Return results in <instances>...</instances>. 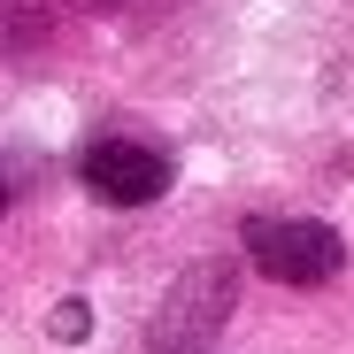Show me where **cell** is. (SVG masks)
Here are the masks:
<instances>
[{"label": "cell", "instance_id": "4", "mask_svg": "<svg viewBox=\"0 0 354 354\" xmlns=\"http://www.w3.org/2000/svg\"><path fill=\"white\" fill-rule=\"evenodd\" d=\"M54 339H85V308L77 301H62V308H54V324H46Z\"/></svg>", "mask_w": 354, "mask_h": 354}, {"label": "cell", "instance_id": "2", "mask_svg": "<svg viewBox=\"0 0 354 354\" xmlns=\"http://www.w3.org/2000/svg\"><path fill=\"white\" fill-rule=\"evenodd\" d=\"M231 292H239L231 262H193L185 277H177V292L162 301V316L147 331V354H201L208 331L231 316Z\"/></svg>", "mask_w": 354, "mask_h": 354}, {"label": "cell", "instance_id": "3", "mask_svg": "<svg viewBox=\"0 0 354 354\" xmlns=\"http://www.w3.org/2000/svg\"><path fill=\"white\" fill-rule=\"evenodd\" d=\"M77 169H85V193L108 208H147L169 193V154L147 139H93Z\"/></svg>", "mask_w": 354, "mask_h": 354}, {"label": "cell", "instance_id": "1", "mask_svg": "<svg viewBox=\"0 0 354 354\" xmlns=\"http://www.w3.org/2000/svg\"><path fill=\"white\" fill-rule=\"evenodd\" d=\"M247 254L277 285H331L339 262H346V239L331 223H316V216H254L247 223Z\"/></svg>", "mask_w": 354, "mask_h": 354}]
</instances>
